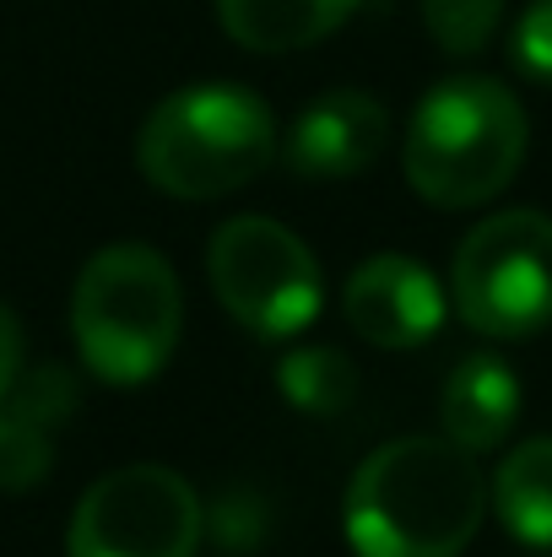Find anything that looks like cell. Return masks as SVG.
I'll return each mask as SVG.
<instances>
[{
    "mask_svg": "<svg viewBox=\"0 0 552 557\" xmlns=\"http://www.w3.org/2000/svg\"><path fill=\"white\" fill-rule=\"evenodd\" d=\"M488 515L477 460L450 438H390L353 471L347 542L358 557H461Z\"/></svg>",
    "mask_w": 552,
    "mask_h": 557,
    "instance_id": "obj_1",
    "label": "cell"
},
{
    "mask_svg": "<svg viewBox=\"0 0 552 557\" xmlns=\"http://www.w3.org/2000/svg\"><path fill=\"white\" fill-rule=\"evenodd\" d=\"M526 109L493 76H444L422 92L406 131V185L428 206H482L526 163Z\"/></svg>",
    "mask_w": 552,
    "mask_h": 557,
    "instance_id": "obj_2",
    "label": "cell"
},
{
    "mask_svg": "<svg viewBox=\"0 0 552 557\" xmlns=\"http://www.w3.org/2000/svg\"><path fill=\"white\" fill-rule=\"evenodd\" d=\"M180 276L152 244L98 249L71 293V336L103 384H147L180 347Z\"/></svg>",
    "mask_w": 552,
    "mask_h": 557,
    "instance_id": "obj_3",
    "label": "cell"
},
{
    "mask_svg": "<svg viewBox=\"0 0 552 557\" xmlns=\"http://www.w3.org/2000/svg\"><path fill=\"white\" fill-rule=\"evenodd\" d=\"M277 152L271 103L233 82H206L163 98L136 141L142 174L174 200L233 195L255 174H266Z\"/></svg>",
    "mask_w": 552,
    "mask_h": 557,
    "instance_id": "obj_4",
    "label": "cell"
},
{
    "mask_svg": "<svg viewBox=\"0 0 552 557\" xmlns=\"http://www.w3.org/2000/svg\"><path fill=\"white\" fill-rule=\"evenodd\" d=\"M455 309L493 342H526L552 325V216L515 206L477 222L450 271Z\"/></svg>",
    "mask_w": 552,
    "mask_h": 557,
    "instance_id": "obj_5",
    "label": "cell"
},
{
    "mask_svg": "<svg viewBox=\"0 0 552 557\" xmlns=\"http://www.w3.org/2000/svg\"><path fill=\"white\" fill-rule=\"evenodd\" d=\"M206 276L222 309L260 342H287L315 325L326 304L320 260L309 244L271 222V216H233L211 233L206 249Z\"/></svg>",
    "mask_w": 552,
    "mask_h": 557,
    "instance_id": "obj_6",
    "label": "cell"
},
{
    "mask_svg": "<svg viewBox=\"0 0 552 557\" xmlns=\"http://www.w3.org/2000/svg\"><path fill=\"white\" fill-rule=\"evenodd\" d=\"M206 509L169 466H120L71 515L65 557H195Z\"/></svg>",
    "mask_w": 552,
    "mask_h": 557,
    "instance_id": "obj_7",
    "label": "cell"
},
{
    "mask_svg": "<svg viewBox=\"0 0 552 557\" xmlns=\"http://www.w3.org/2000/svg\"><path fill=\"white\" fill-rule=\"evenodd\" d=\"M444 309L450 304H444L439 276L428 265H417L412 255H373L347 276V293H342L347 325L364 342L390 347V352L433 342L444 325Z\"/></svg>",
    "mask_w": 552,
    "mask_h": 557,
    "instance_id": "obj_8",
    "label": "cell"
},
{
    "mask_svg": "<svg viewBox=\"0 0 552 557\" xmlns=\"http://www.w3.org/2000/svg\"><path fill=\"white\" fill-rule=\"evenodd\" d=\"M82 406V384L65 363H38L11 379L0 395V487L27 493L49 476L65 422Z\"/></svg>",
    "mask_w": 552,
    "mask_h": 557,
    "instance_id": "obj_9",
    "label": "cell"
},
{
    "mask_svg": "<svg viewBox=\"0 0 552 557\" xmlns=\"http://www.w3.org/2000/svg\"><path fill=\"white\" fill-rule=\"evenodd\" d=\"M390 141V114L379 98H368L358 87H336L320 92L287 131L282 158L293 174L304 180H353L379 163Z\"/></svg>",
    "mask_w": 552,
    "mask_h": 557,
    "instance_id": "obj_10",
    "label": "cell"
},
{
    "mask_svg": "<svg viewBox=\"0 0 552 557\" xmlns=\"http://www.w3.org/2000/svg\"><path fill=\"white\" fill-rule=\"evenodd\" d=\"M439 422L444 438L461 444L466 455H488L510 438V428L520 422V379L504 358H466L439 389Z\"/></svg>",
    "mask_w": 552,
    "mask_h": 557,
    "instance_id": "obj_11",
    "label": "cell"
},
{
    "mask_svg": "<svg viewBox=\"0 0 552 557\" xmlns=\"http://www.w3.org/2000/svg\"><path fill=\"white\" fill-rule=\"evenodd\" d=\"M364 0H217V22L238 49L293 54L331 38Z\"/></svg>",
    "mask_w": 552,
    "mask_h": 557,
    "instance_id": "obj_12",
    "label": "cell"
},
{
    "mask_svg": "<svg viewBox=\"0 0 552 557\" xmlns=\"http://www.w3.org/2000/svg\"><path fill=\"white\" fill-rule=\"evenodd\" d=\"M493 509L504 531L537 553L552 547V438L520 444L493 476Z\"/></svg>",
    "mask_w": 552,
    "mask_h": 557,
    "instance_id": "obj_13",
    "label": "cell"
},
{
    "mask_svg": "<svg viewBox=\"0 0 552 557\" xmlns=\"http://www.w3.org/2000/svg\"><path fill=\"white\" fill-rule=\"evenodd\" d=\"M277 389L287 406H298L309 417H336L358 395V369L336 347H298L277 363Z\"/></svg>",
    "mask_w": 552,
    "mask_h": 557,
    "instance_id": "obj_14",
    "label": "cell"
},
{
    "mask_svg": "<svg viewBox=\"0 0 552 557\" xmlns=\"http://www.w3.org/2000/svg\"><path fill=\"white\" fill-rule=\"evenodd\" d=\"M499 22H504V0H422V27H428V38H433L444 54H455V60L482 54V49L493 44Z\"/></svg>",
    "mask_w": 552,
    "mask_h": 557,
    "instance_id": "obj_15",
    "label": "cell"
},
{
    "mask_svg": "<svg viewBox=\"0 0 552 557\" xmlns=\"http://www.w3.org/2000/svg\"><path fill=\"white\" fill-rule=\"evenodd\" d=\"M266 531H271V515H266V498H255V493H228L211 509V536L222 553H255L266 542Z\"/></svg>",
    "mask_w": 552,
    "mask_h": 557,
    "instance_id": "obj_16",
    "label": "cell"
},
{
    "mask_svg": "<svg viewBox=\"0 0 552 557\" xmlns=\"http://www.w3.org/2000/svg\"><path fill=\"white\" fill-rule=\"evenodd\" d=\"M510 54H515V65L531 82H548L552 87V0H531L520 11L515 38H510Z\"/></svg>",
    "mask_w": 552,
    "mask_h": 557,
    "instance_id": "obj_17",
    "label": "cell"
},
{
    "mask_svg": "<svg viewBox=\"0 0 552 557\" xmlns=\"http://www.w3.org/2000/svg\"><path fill=\"white\" fill-rule=\"evenodd\" d=\"M16 373H22V325H16V314L0 304V395L11 389Z\"/></svg>",
    "mask_w": 552,
    "mask_h": 557,
    "instance_id": "obj_18",
    "label": "cell"
},
{
    "mask_svg": "<svg viewBox=\"0 0 552 557\" xmlns=\"http://www.w3.org/2000/svg\"><path fill=\"white\" fill-rule=\"evenodd\" d=\"M537 557H552V553H537Z\"/></svg>",
    "mask_w": 552,
    "mask_h": 557,
    "instance_id": "obj_19",
    "label": "cell"
}]
</instances>
